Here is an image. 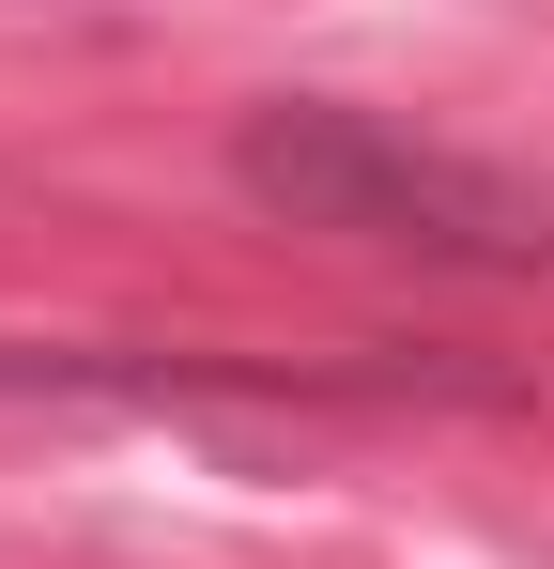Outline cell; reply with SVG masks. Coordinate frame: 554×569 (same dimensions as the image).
<instances>
[{"label":"cell","mask_w":554,"mask_h":569,"mask_svg":"<svg viewBox=\"0 0 554 569\" xmlns=\"http://www.w3.org/2000/svg\"><path fill=\"white\" fill-rule=\"evenodd\" d=\"M231 186L293 216V231H339V247H416V262H554V200L477 170L447 139H400L369 108H247L231 123Z\"/></svg>","instance_id":"6da1fadb"}]
</instances>
